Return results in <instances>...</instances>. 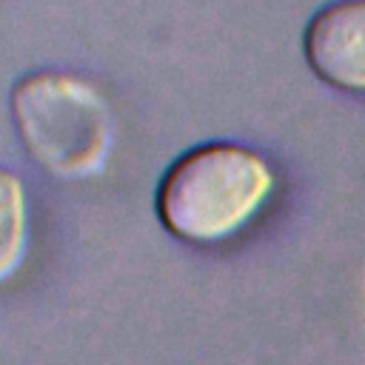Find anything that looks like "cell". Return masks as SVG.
I'll return each mask as SVG.
<instances>
[{
	"label": "cell",
	"mask_w": 365,
	"mask_h": 365,
	"mask_svg": "<svg viewBox=\"0 0 365 365\" xmlns=\"http://www.w3.org/2000/svg\"><path fill=\"white\" fill-rule=\"evenodd\" d=\"M277 182L271 163L240 143H202L180 154L157 188V217L191 245L234 237L265 205Z\"/></svg>",
	"instance_id": "obj_1"
},
{
	"label": "cell",
	"mask_w": 365,
	"mask_h": 365,
	"mask_svg": "<svg viewBox=\"0 0 365 365\" xmlns=\"http://www.w3.org/2000/svg\"><path fill=\"white\" fill-rule=\"evenodd\" d=\"M20 145L57 180L103 171L114 123L106 97L80 74L40 68L20 77L9 97Z\"/></svg>",
	"instance_id": "obj_2"
},
{
	"label": "cell",
	"mask_w": 365,
	"mask_h": 365,
	"mask_svg": "<svg viewBox=\"0 0 365 365\" xmlns=\"http://www.w3.org/2000/svg\"><path fill=\"white\" fill-rule=\"evenodd\" d=\"M308 68L339 91L365 94V0H331L302 31Z\"/></svg>",
	"instance_id": "obj_3"
},
{
	"label": "cell",
	"mask_w": 365,
	"mask_h": 365,
	"mask_svg": "<svg viewBox=\"0 0 365 365\" xmlns=\"http://www.w3.org/2000/svg\"><path fill=\"white\" fill-rule=\"evenodd\" d=\"M29 197L23 180L0 165V285L9 282L26 259Z\"/></svg>",
	"instance_id": "obj_4"
}]
</instances>
